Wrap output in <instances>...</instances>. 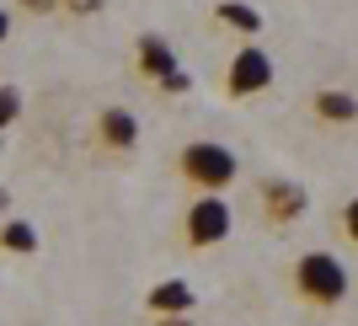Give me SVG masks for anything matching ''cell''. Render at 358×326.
<instances>
[{"instance_id": "obj_1", "label": "cell", "mask_w": 358, "mask_h": 326, "mask_svg": "<svg viewBox=\"0 0 358 326\" xmlns=\"http://www.w3.org/2000/svg\"><path fill=\"white\" fill-rule=\"evenodd\" d=\"M171 177L187 198L198 193H230L241 182V155L220 139H182L171 155Z\"/></svg>"}, {"instance_id": "obj_2", "label": "cell", "mask_w": 358, "mask_h": 326, "mask_svg": "<svg viewBox=\"0 0 358 326\" xmlns=\"http://www.w3.org/2000/svg\"><path fill=\"white\" fill-rule=\"evenodd\" d=\"M348 289H353V278H348V262L337 252H299L289 262V295L310 311H337Z\"/></svg>"}, {"instance_id": "obj_3", "label": "cell", "mask_w": 358, "mask_h": 326, "mask_svg": "<svg viewBox=\"0 0 358 326\" xmlns=\"http://www.w3.org/2000/svg\"><path fill=\"white\" fill-rule=\"evenodd\" d=\"M230 230H236V208H230L224 193L187 198V208H182V246L187 252H209V246L230 241Z\"/></svg>"}, {"instance_id": "obj_4", "label": "cell", "mask_w": 358, "mask_h": 326, "mask_svg": "<svg viewBox=\"0 0 358 326\" xmlns=\"http://www.w3.org/2000/svg\"><path fill=\"white\" fill-rule=\"evenodd\" d=\"M91 155H102V161H129L139 150V139H145V129H139V113L134 107H123V102H107L91 113Z\"/></svg>"}, {"instance_id": "obj_5", "label": "cell", "mask_w": 358, "mask_h": 326, "mask_svg": "<svg viewBox=\"0 0 358 326\" xmlns=\"http://www.w3.org/2000/svg\"><path fill=\"white\" fill-rule=\"evenodd\" d=\"M268 86H273V54L257 43V38H246V43L230 54L224 75H220L224 102H252V97H262Z\"/></svg>"}, {"instance_id": "obj_6", "label": "cell", "mask_w": 358, "mask_h": 326, "mask_svg": "<svg viewBox=\"0 0 358 326\" xmlns=\"http://www.w3.org/2000/svg\"><path fill=\"white\" fill-rule=\"evenodd\" d=\"M257 220L268 225V230H284V225H294L305 208H310V198H305V187L289 177H257Z\"/></svg>"}, {"instance_id": "obj_7", "label": "cell", "mask_w": 358, "mask_h": 326, "mask_svg": "<svg viewBox=\"0 0 358 326\" xmlns=\"http://www.w3.org/2000/svg\"><path fill=\"white\" fill-rule=\"evenodd\" d=\"M134 75L150 80V86H161L166 75H177V48L166 32H139L134 38Z\"/></svg>"}, {"instance_id": "obj_8", "label": "cell", "mask_w": 358, "mask_h": 326, "mask_svg": "<svg viewBox=\"0 0 358 326\" xmlns=\"http://www.w3.org/2000/svg\"><path fill=\"white\" fill-rule=\"evenodd\" d=\"M310 113L321 123H358V97L343 86H321V91H310Z\"/></svg>"}, {"instance_id": "obj_9", "label": "cell", "mask_w": 358, "mask_h": 326, "mask_svg": "<svg viewBox=\"0 0 358 326\" xmlns=\"http://www.w3.org/2000/svg\"><path fill=\"white\" fill-rule=\"evenodd\" d=\"M214 22L241 32V38H257V32H262V16H257L246 0H220V6H214Z\"/></svg>"}, {"instance_id": "obj_10", "label": "cell", "mask_w": 358, "mask_h": 326, "mask_svg": "<svg viewBox=\"0 0 358 326\" xmlns=\"http://www.w3.org/2000/svg\"><path fill=\"white\" fill-rule=\"evenodd\" d=\"M0 252L32 257V252H38V230H32L27 220H6V225H0Z\"/></svg>"}, {"instance_id": "obj_11", "label": "cell", "mask_w": 358, "mask_h": 326, "mask_svg": "<svg viewBox=\"0 0 358 326\" xmlns=\"http://www.w3.org/2000/svg\"><path fill=\"white\" fill-rule=\"evenodd\" d=\"M187 305H193V295H187L182 283H166V289H155V295H150V311H155V316H182Z\"/></svg>"}, {"instance_id": "obj_12", "label": "cell", "mask_w": 358, "mask_h": 326, "mask_svg": "<svg viewBox=\"0 0 358 326\" xmlns=\"http://www.w3.org/2000/svg\"><path fill=\"white\" fill-rule=\"evenodd\" d=\"M16 118H22V91H16V86H0V134L11 129Z\"/></svg>"}, {"instance_id": "obj_13", "label": "cell", "mask_w": 358, "mask_h": 326, "mask_svg": "<svg viewBox=\"0 0 358 326\" xmlns=\"http://www.w3.org/2000/svg\"><path fill=\"white\" fill-rule=\"evenodd\" d=\"M337 225H343V236L358 246V198H348V204L337 208Z\"/></svg>"}, {"instance_id": "obj_14", "label": "cell", "mask_w": 358, "mask_h": 326, "mask_svg": "<svg viewBox=\"0 0 358 326\" xmlns=\"http://www.w3.org/2000/svg\"><path fill=\"white\" fill-rule=\"evenodd\" d=\"M22 6H32V11H38V16H48V11H59L64 0H22Z\"/></svg>"}, {"instance_id": "obj_15", "label": "cell", "mask_w": 358, "mask_h": 326, "mask_svg": "<svg viewBox=\"0 0 358 326\" xmlns=\"http://www.w3.org/2000/svg\"><path fill=\"white\" fill-rule=\"evenodd\" d=\"M6 38H11V11L0 6V43H6Z\"/></svg>"}, {"instance_id": "obj_16", "label": "cell", "mask_w": 358, "mask_h": 326, "mask_svg": "<svg viewBox=\"0 0 358 326\" xmlns=\"http://www.w3.org/2000/svg\"><path fill=\"white\" fill-rule=\"evenodd\" d=\"M161 326H187V321H182V316H161Z\"/></svg>"}]
</instances>
